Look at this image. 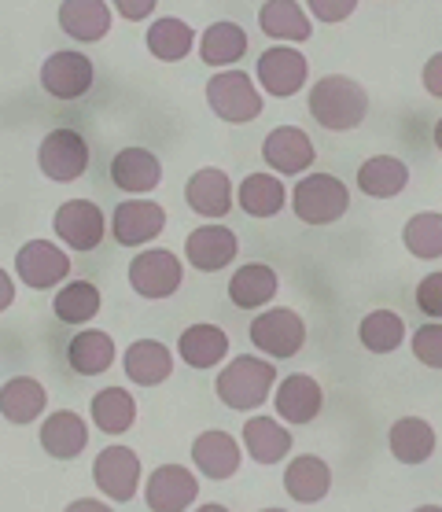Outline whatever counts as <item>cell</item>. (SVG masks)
<instances>
[{
    "instance_id": "14",
    "label": "cell",
    "mask_w": 442,
    "mask_h": 512,
    "mask_svg": "<svg viewBox=\"0 0 442 512\" xmlns=\"http://www.w3.org/2000/svg\"><path fill=\"white\" fill-rule=\"evenodd\" d=\"M166 229V210L155 199H126L111 214V236L122 247H140Z\"/></svg>"
},
{
    "instance_id": "11",
    "label": "cell",
    "mask_w": 442,
    "mask_h": 512,
    "mask_svg": "<svg viewBox=\"0 0 442 512\" xmlns=\"http://www.w3.org/2000/svg\"><path fill=\"white\" fill-rule=\"evenodd\" d=\"M93 82L96 70L85 52H52L41 67V89L56 100H82Z\"/></svg>"
},
{
    "instance_id": "47",
    "label": "cell",
    "mask_w": 442,
    "mask_h": 512,
    "mask_svg": "<svg viewBox=\"0 0 442 512\" xmlns=\"http://www.w3.org/2000/svg\"><path fill=\"white\" fill-rule=\"evenodd\" d=\"M431 140H435V148L442 152V118L435 122V129H431Z\"/></svg>"
},
{
    "instance_id": "10",
    "label": "cell",
    "mask_w": 442,
    "mask_h": 512,
    "mask_svg": "<svg viewBox=\"0 0 442 512\" xmlns=\"http://www.w3.org/2000/svg\"><path fill=\"white\" fill-rule=\"evenodd\" d=\"M93 483L104 498L133 501V494L140 490V457L122 443L107 446L93 461Z\"/></svg>"
},
{
    "instance_id": "23",
    "label": "cell",
    "mask_w": 442,
    "mask_h": 512,
    "mask_svg": "<svg viewBox=\"0 0 442 512\" xmlns=\"http://www.w3.org/2000/svg\"><path fill=\"white\" fill-rule=\"evenodd\" d=\"M258 26H262V34L280 41V45H299L314 34V23L299 0H266L258 8Z\"/></svg>"
},
{
    "instance_id": "24",
    "label": "cell",
    "mask_w": 442,
    "mask_h": 512,
    "mask_svg": "<svg viewBox=\"0 0 442 512\" xmlns=\"http://www.w3.org/2000/svg\"><path fill=\"white\" fill-rule=\"evenodd\" d=\"M122 365H126V376L137 387H159L174 376V354L159 339H137L133 347H126Z\"/></svg>"
},
{
    "instance_id": "36",
    "label": "cell",
    "mask_w": 442,
    "mask_h": 512,
    "mask_svg": "<svg viewBox=\"0 0 442 512\" xmlns=\"http://www.w3.org/2000/svg\"><path fill=\"white\" fill-rule=\"evenodd\" d=\"M148 52H152L155 59H163V63H177V59H185L188 52H192V41H196V34H192V26L185 23V19H177V15H163V19H155L152 26H148Z\"/></svg>"
},
{
    "instance_id": "25",
    "label": "cell",
    "mask_w": 442,
    "mask_h": 512,
    "mask_svg": "<svg viewBox=\"0 0 442 512\" xmlns=\"http://www.w3.org/2000/svg\"><path fill=\"white\" fill-rule=\"evenodd\" d=\"M48 406V391L34 376H12L8 384L0 387V417L8 424H34Z\"/></svg>"
},
{
    "instance_id": "5",
    "label": "cell",
    "mask_w": 442,
    "mask_h": 512,
    "mask_svg": "<svg viewBox=\"0 0 442 512\" xmlns=\"http://www.w3.org/2000/svg\"><path fill=\"white\" fill-rule=\"evenodd\" d=\"M37 166L48 181H59V185L78 181L89 170V144L78 129H52L37 148Z\"/></svg>"
},
{
    "instance_id": "12",
    "label": "cell",
    "mask_w": 442,
    "mask_h": 512,
    "mask_svg": "<svg viewBox=\"0 0 442 512\" xmlns=\"http://www.w3.org/2000/svg\"><path fill=\"white\" fill-rule=\"evenodd\" d=\"M15 273H19L26 288L45 291L70 277V258L63 247L48 244V240H26L19 247V255H15Z\"/></svg>"
},
{
    "instance_id": "38",
    "label": "cell",
    "mask_w": 442,
    "mask_h": 512,
    "mask_svg": "<svg viewBox=\"0 0 442 512\" xmlns=\"http://www.w3.org/2000/svg\"><path fill=\"white\" fill-rule=\"evenodd\" d=\"M358 339L369 354H391V350H398L402 339H406V321H402L395 310H373V314L361 317Z\"/></svg>"
},
{
    "instance_id": "19",
    "label": "cell",
    "mask_w": 442,
    "mask_h": 512,
    "mask_svg": "<svg viewBox=\"0 0 442 512\" xmlns=\"http://www.w3.org/2000/svg\"><path fill=\"white\" fill-rule=\"evenodd\" d=\"M325 406V391L310 373H291L277 387V413L284 424H310Z\"/></svg>"
},
{
    "instance_id": "34",
    "label": "cell",
    "mask_w": 442,
    "mask_h": 512,
    "mask_svg": "<svg viewBox=\"0 0 442 512\" xmlns=\"http://www.w3.org/2000/svg\"><path fill=\"white\" fill-rule=\"evenodd\" d=\"M247 56V34L244 26L236 23H214L207 26V34L199 37V59L207 63V67H233L236 59Z\"/></svg>"
},
{
    "instance_id": "35",
    "label": "cell",
    "mask_w": 442,
    "mask_h": 512,
    "mask_svg": "<svg viewBox=\"0 0 442 512\" xmlns=\"http://www.w3.org/2000/svg\"><path fill=\"white\" fill-rule=\"evenodd\" d=\"M236 199H240L244 214H251V218H273V214L284 210L288 192H284V185H280L277 174H251V177L240 181Z\"/></svg>"
},
{
    "instance_id": "42",
    "label": "cell",
    "mask_w": 442,
    "mask_h": 512,
    "mask_svg": "<svg viewBox=\"0 0 442 512\" xmlns=\"http://www.w3.org/2000/svg\"><path fill=\"white\" fill-rule=\"evenodd\" d=\"M306 4L317 23H343L358 8V0H306Z\"/></svg>"
},
{
    "instance_id": "31",
    "label": "cell",
    "mask_w": 442,
    "mask_h": 512,
    "mask_svg": "<svg viewBox=\"0 0 442 512\" xmlns=\"http://www.w3.org/2000/svg\"><path fill=\"white\" fill-rule=\"evenodd\" d=\"M177 354L192 369H214L229 354V336L218 325H192L177 339Z\"/></svg>"
},
{
    "instance_id": "41",
    "label": "cell",
    "mask_w": 442,
    "mask_h": 512,
    "mask_svg": "<svg viewBox=\"0 0 442 512\" xmlns=\"http://www.w3.org/2000/svg\"><path fill=\"white\" fill-rule=\"evenodd\" d=\"M417 310L424 317H442V269L417 284Z\"/></svg>"
},
{
    "instance_id": "16",
    "label": "cell",
    "mask_w": 442,
    "mask_h": 512,
    "mask_svg": "<svg viewBox=\"0 0 442 512\" xmlns=\"http://www.w3.org/2000/svg\"><path fill=\"white\" fill-rule=\"evenodd\" d=\"M236 251H240V240L225 225H199L185 240V258L199 273H218V269H225L236 258Z\"/></svg>"
},
{
    "instance_id": "20",
    "label": "cell",
    "mask_w": 442,
    "mask_h": 512,
    "mask_svg": "<svg viewBox=\"0 0 442 512\" xmlns=\"http://www.w3.org/2000/svg\"><path fill=\"white\" fill-rule=\"evenodd\" d=\"M59 30L82 45H96L111 34V8L107 0H63L59 4Z\"/></svg>"
},
{
    "instance_id": "21",
    "label": "cell",
    "mask_w": 442,
    "mask_h": 512,
    "mask_svg": "<svg viewBox=\"0 0 442 512\" xmlns=\"http://www.w3.org/2000/svg\"><path fill=\"white\" fill-rule=\"evenodd\" d=\"M111 181H115V188L129 192V196H144V192L159 188L163 166H159L155 152H148V148H122L111 159Z\"/></svg>"
},
{
    "instance_id": "9",
    "label": "cell",
    "mask_w": 442,
    "mask_h": 512,
    "mask_svg": "<svg viewBox=\"0 0 442 512\" xmlns=\"http://www.w3.org/2000/svg\"><path fill=\"white\" fill-rule=\"evenodd\" d=\"M59 244H67L70 251H96L104 244V233L111 225L104 222V210L89 203V199H67L59 203L56 218H52Z\"/></svg>"
},
{
    "instance_id": "45",
    "label": "cell",
    "mask_w": 442,
    "mask_h": 512,
    "mask_svg": "<svg viewBox=\"0 0 442 512\" xmlns=\"http://www.w3.org/2000/svg\"><path fill=\"white\" fill-rule=\"evenodd\" d=\"M15 303V280L8 277V269H0V314Z\"/></svg>"
},
{
    "instance_id": "6",
    "label": "cell",
    "mask_w": 442,
    "mask_h": 512,
    "mask_svg": "<svg viewBox=\"0 0 442 512\" xmlns=\"http://www.w3.org/2000/svg\"><path fill=\"white\" fill-rule=\"evenodd\" d=\"M185 280V266L174 251L166 247H152V251H140L129 266V284L140 299H170Z\"/></svg>"
},
{
    "instance_id": "40",
    "label": "cell",
    "mask_w": 442,
    "mask_h": 512,
    "mask_svg": "<svg viewBox=\"0 0 442 512\" xmlns=\"http://www.w3.org/2000/svg\"><path fill=\"white\" fill-rule=\"evenodd\" d=\"M413 358L428 369H442V321H428L413 332Z\"/></svg>"
},
{
    "instance_id": "39",
    "label": "cell",
    "mask_w": 442,
    "mask_h": 512,
    "mask_svg": "<svg viewBox=\"0 0 442 512\" xmlns=\"http://www.w3.org/2000/svg\"><path fill=\"white\" fill-rule=\"evenodd\" d=\"M402 244L413 258H442V214L439 210H420L402 229Z\"/></svg>"
},
{
    "instance_id": "28",
    "label": "cell",
    "mask_w": 442,
    "mask_h": 512,
    "mask_svg": "<svg viewBox=\"0 0 442 512\" xmlns=\"http://www.w3.org/2000/svg\"><path fill=\"white\" fill-rule=\"evenodd\" d=\"M435 443H439V439H435V428L420 417H402L387 431V446H391V454H395L402 465H424V461L435 454Z\"/></svg>"
},
{
    "instance_id": "4",
    "label": "cell",
    "mask_w": 442,
    "mask_h": 512,
    "mask_svg": "<svg viewBox=\"0 0 442 512\" xmlns=\"http://www.w3.org/2000/svg\"><path fill=\"white\" fill-rule=\"evenodd\" d=\"M207 104L221 122H233V126L255 122L266 111L258 85L251 82V74H244V70H218L207 82Z\"/></svg>"
},
{
    "instance_id": "17",
    "label": "cell",
    "mask_w": 442,
    "mask_h": 512,
    "mask_svg": "<svg viewBox=\"0 0 442 512\" xmlns=\"http://www.w3.org/2000/svg\"><path fill=\"white\" fill-rule=\"evenodd\" d=\"M233 181L218 166H203L188 177L185 185V203L196 210L199 218H225L233 210Z\"/></svg>"
},
{
    "instance_id": "3",
    "label": "cell",
    "mask_w": 442,
    "mask_h": 512,
    "mask_svg": "<svg viewBox=\"0 0 442 512\" xmlns=\"http://www.w3.org/2000/svg\"><path fill=\"white\" fill-rule=\"evenodd\" d=\"M350 207V192L336 174H310L299 177V185L291 188V210L303 225H332L339 222Z\"/></svg>"
},
{
    "instance_id": "18",
    "label": "cell",
    "mask_w": 442,
    "mask_h": 512,
    "mask_svg": "<svg viewBox=\"0 0 442 512\" xmlns=\"http://www.w3.org/2000/svg\"><path fill=\"white\" fill-rule=\"evenodd\" d=\"M37 439H41V450L48 457H56V461H74V457L82 454L85 446H89V424H85L74 409H56V413H48L41 431H37Z\"/></svg>"
},
{
    "instance_id": "27",
    "label": "cell",
    "mask_w": 442,
    "mask_h": 512,
    "mask_svg": "<svg viewBox=\"0 0 442 512\" xmlns=\"http://www.w3.org/2000/svg\"><path fill=\"white\" fill-rule=\"evenodd\" d=\"M244 450L255 465H280L291 454V431L277 417H251L244 424Z\"/></svg>"
},
{
    "instance_id": "44",
    "label": "cell",
    "mask_w": 442,
    "mask_h": 512,
    "mask_svg": "<svg viewBox=\"0 0 442 512\" xmlns=\"http://www.w3.org/2000/svg\"><path fill=\"white\" fill-rule=\"evenodd\" d=\"M420 82H424V89H428L435 100H442V52H435V56L424 63V70H420Z\"/></svg>"
},
{
    "instance_id": "48",
    "label": "cell",
    "mask_w": 442,
    "mask_h": 512,
    "mask_svg": "<svg viewBox=\"0 0 442 512\" xmlns=\"http://www.w3.org/2000/svg\"><path fill=\"white\" fill-rule=\"evenodd\" d=\"M192 512H229V509H225V505H214V501H210V505H199V509H192Z\"/></svg>"
},
{
    "instance_id": "46",
    "label": "cell",
    "mask_w": 442,
    "mask_h": 512,
    "mask_svg": "<svg viewBox=\"0 0 442 512\" xmlns=\"http://www.w3.org/2000/svg\"><path fill=\"white\" fill-rule=\"evenodd\" d=\"M63 512H115V509L104 505V501H96V498H78V501H70Z\"/></svg>"
},
{
    "instance_id": "1",
    "label": "cell",
    "mask_w": 442,
    "mask_h": 512,
    "mask_svg": "<svg viewBox=\"0 0 442 512\" xmlns=\"http://www.w3.org/2000/svg\"><path fill=\"white\" fill-rule=\"evenodd\" d=\"M310 115L317 126L332 129V133L358 129L369 115V93L347 74H328L310 89Z\"/></svg>"
},
{
    "instance_id": "37",
    "label": "cell",
    "mask_w": 442,
    "mask_h": 512,
    "mask_svg": "<svg viewBox=\"0 0 442 512\" xmlns=\"http://www.w3.org/2000/svg\"><path fill=\"white\" fill-rule=\"evenodd\" d=\"M100 288H96L93 280H70L67 288L56 291V317L63 325H89L96 314H100Z\"/></svg>"
},
{
    "instance_id": "30",
    "label": "cell",
    "mask_w": 442,
    "mask_h": 512,
    "mask_svg": "<svg viewBox=\"0 0 442 512\" xmlns=\"http://www.w3.org/2000/svg\"><path fill=\"white\" fill-rule=\"evenodd\" d=\"M67 365L82 376H100L115 365V339L100 328H85L67 343Z\"/></svg>"
},
{
    "instance_id": "13",
    "label": "cell",
    "mask_w": 442,
    "mask_h": 512,
    "mask_svg": "<svg viewBox=\"0 0 442 512\" xmlns=\"http://www.w3.org/2000/svg\"><path fill=\"white\" fill-rule=\"evenodd\" d=\"M199 498V479L185 465H159L144 483V501L152 512H188Z\"/></svg>"
},
{
    "instance_id": "50",
    "label": "cell",
    "mask_w": 442,
    "mask_h": 512,
    "mask_svg": "<svg viewBox=\"0 0 442 512\" xmlns=\"http://www.w3.org/2000/svg\"><path fill=\"white\" fill-rule=\"evenodd\" d=\"M258 512H284V509H258Z\"/></svg>"
},
{
    "instance_id": "15",
    "label": "cell",
    "mask_w": 442,
    "mask_h": 512,
    "mask_svg": "<svg viewBox=\"0 0 442 512\" xmlns=\"http://www.w3.org/2000/svg\"><path fill=\"white\" fill-rule=\"evenodd\" d=\"M262 159H266V166L277 170V174H303V170L314 166L317 148H314V140L306 137V129L277 126V129H269L266 144H262Z\"/></svg>"
},
{
    "instance_id": "32",
    "label": "cell",
    "mask_w": 442,
    "mask_h": 512,
    "mask_svg": "<svg viewBox=\"0 0 442 512\" xmlns=\"http://www.w3.org/2000/svg\"><path fill=\"white\" fill-rule=\"evenodd\" d=\"M409 185V166L395 155H373L358 166V188L373 199H391Z\"/></svg>"
},
{
    "instance_id": "33",
    "label": "cell",
    "mask_w": 442,
    "mask_h": 512,
    "mask_svg": "<svg viewBox=\"0 0 442 512\" xmlns=\"http://www.w3.org/2000/svg\"><path fill=\"white\" fill-rule=\"evenodd\" d=\"M89 413H93V424L104 435H126L133 428V420H137V402H133L126 387H104V391L93 395Z\"/></svg>"
},
{
    "instance_id": "2",
    "label": "cell",
    "mask_w": 442,
    "mask_h": 512,
    "mask_svg": "<svg viewBox=\"0 0 442 512\" xmlns=\"http://www.w3.org/2000/svg\"><path fill=\"white\" fill-rule=\"evenodd\" d=\"M273 384H277V365L269 358H255V354H240L214 376V391H218L221 406L236 409V413H251V409L266 406Z\"/></svg>"
},
{
    "instance_id": "7",
    "label": "cell",
    "mask_w": 442,
    "mask_h": 512,
    "mask_svg": "<svg viewBox=\"0 0 442 512\" xmlns=\"http://www.w3.org/2000/svg\"><path fill=\"white\" fill-rule=\"evenodd\" d=\"M251 343L269 358H295L306 343V321L288 306L266 310V314H258L251 321Z\"/></svg>"
},
{
    "instance_id": "43",
    "label": "cell",
    "mask_w": 442,
    "mask_h": 512,
    "mask_svg": "<svg viewBox=\"0 0 442 512\" xmlns=\"http://www.w3.org/2000/svg\"><path fill=\"white\" fill-rule=\"evenodd\" d=\"M118 8V15L122 19H129V23H140V19H148V15L155 12V4L159 0H111Z\"/></svg>"
},
{
    "instance_id": "26",
    "label": "cell",
    "mask_w": 442,
    "mask_h": 512,
    "mask_svg": "<svg viewBox=\"0 0 442 512\" xmlns=\"http://www.w3.org/2000/svg\"><path fill=\"white\" fill-rule=\"evenodd\" d=\"M284 490L299 505H317L332 490V468L317 454H299L284 468Z\"/></svg>"
},
{
    "instance_id": "22",
    "label": "cell",
    "mask_w": 442,
    "mask_h": 512,
    "mask_svg": "<svg viewBox=\"0 0 442 512\" xmlns=\"http://www.w3.org/2000/svg\"><path fill=\"white\" fill-rule=\"evenodd\" d=\"M192 465L207 479H233L240 472V443L229 431H203L192 443Z\"/></svg>"
},
{
    "instance_id": "29",
    "label": "cell",
    "mask_w": 442,
    "mask_h": 512,
    "mask_svg": "<svg viewBox=\"0 0 442 512\" xmlns=\"http://www.w3.org/2000/svg\"><path fill=\"white\" fill-rule=\"evenodd\" d=\"M277 288H280L277 269L266 266V262H247L229 280V299L240 310H258V306H266L277 295Z\"/></svg>"
},
{
    "instance_id": "49",
    "label": "cell",
    "mask_w": 442,
    "mask_h": 512,
    "mask_svg": "<svg viewBox=\"0 0 442 512\" xmlns=\"http://www.w3.org/2000/svg\"><path fill=\"white\" fill-rule=\"evenodd\" d=\"M413 512H442V505H420V509H413Z\"/></svg>"
},
{
    "instance_id": "8",
    "label": "cell",
    "mask_w": 442,
    "mask_h": 512,
    "mask_svg": "<svg viewBox=\"0 0 442 512\" xmlns=\"http://www.w3.org/2000/svg\"><path fill=\"white\" fill-rule=\"evenodd\" d=\"M255 78L269 96L288 100V96L299 93V89L306 85V78H310V59H306L299 48L273 45V48H266V52L258 56Z\"/></svg>"
}]
</instances>
